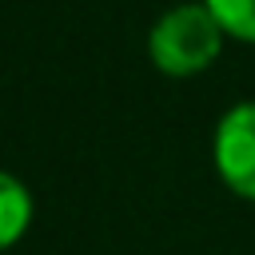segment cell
<instances>
[{
	"mask_svg": "<svg viewBox=\"0 0 255 255\" xmlns=\"http://www.w3.org/2000/svg\"><path fill=\"white\" fill-rule=\"evenodd\" d=\"M28 215H32V203H28L24 183L0 171V247H8V243L24 231Z\"/></svg>",
	"mask_w": 255,
	"mask_h": 255,
	"instance_id": "3",
	"label": "cell"
},
{
	"mask_svg": "<svg viewBox=\"0 0 255 255\" xmlns=\"http://www.w3.org/2000/svg\"><path fill=\"white\" fill-rule=\"evenodd\" d=\"M207 8L219 20V28L255 40V0H207Z\"/></svg>",
	"mask_w": 255,
	"mask_h": 255,
	"instance_id": "4",
	"label": "cell"
},
{
	"mask_svg": "<svg viewBox=\"0 0 255 255\" xmlns=\"http://www.w3.org/2000/svg\"><path fill=\"white\" fill-rule=\"evenodd\" d=\"M215 159H219L223 179L235 191L255 195V104H239L223 116L219 139H215Z\"/></svg>",
	"mask_w": 255,
	"mask_h": 255,
	"instance_id": "2",
	"label": "cell"
},
{
	"mask_svg": "<svg viewBox=\"0 0 255 255\" xmlns=\"http://www.w3.org/2000/svg\"><path fill=\"white\" fill-rule=\"evenodd\" d=\"M219 52V20L207 4H183L171 8L151 28V56L163 72H199Z\"/></svg>",
	"mask_w": 255,
	"mask_h": 255,
	"instance_id": "1",
	"label": "cell"
}]
</instances>
